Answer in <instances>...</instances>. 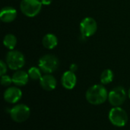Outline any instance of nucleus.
Segmentation results:
<instances>
[{
    "instance_id": "nucleus-12",
    "label": "nucleus",
    "mask_w": 130,
    "mask_h": 130,
    "mask_svg": "<svg viewBox=\"0 0 130 130\" xmlns=\"http://www.w3.org/2000/svg\"><path fill=\"white\" fill-rule=\"evenodd\" d=\"M17 17V11L11 6H5L1 9L0 19L5 23L12 22Z\"/></svg>"
},
{
    "instance_id": "nucleus-18",
    "label": "nucleus",
    "mask_w": 130,
    "mask_h": 130,
    "mask_svg": "<svg viewBox=\"0 0 130 130\" xmlns=\"http://www.w3.org/2000/svg\"><path fill=\"white\" fill-rule=\"evenodd\" d=\"M1 84L3 86V87H9L12 83V77H11L10 76L8 75H6V74H4V75H2L1 76Z\"/></svg>"
},
{
    "instance_id": "nucleus-20",
    "label": "nucleus",
    "mask_w": 130,
    "mask_h": 130,
    "mask_svg": "<svg viewBox=\"0 0 130 130\" xmlns=\"http://www.w3.org/2000/svg\"><path fill=\"white\" fill-rule=\"evenodd\" d=\"M69 70L72 72H75L77 70H78V66L75 64H72L70 65V67H69Z\"/></svg>"
},
{
    "instance_id": "nucleus-2",
    "label": "nucleus",
    "mask_w": 130,
    "mask_h": 130,
    "mask_svg": "<svg viewBox=\"0 0 130 130\" xmlns=\"http://www.w3.org/2000/svg\"><path fill=\"white\" fill-rule=\"evenodd\" d=\"M108 119L112 125L117 127H124L128 123V114L120 107H113L108 113Z\"/></svg>"
},
{
    "instance_id": "nucleus-11",
    "label": "nucleus",
    "mask_w": 130,
    "mask_h": 130,
    "mask_svg": "<svg viewBox=\"0 0 130 130\" xmlns=\"http://www.w3.org/2000/svg\"><path fill=\"white\" fill-rule=\"evenodd\" d=\"M40 84L43 90L46 91H52L56 87L57 81L56 79L52 74H45L40 78Z\"/></svg>"
},
{
    "instance_id": "nucleus-22",
    "label": "nucleus",
    "mask_w": 130,
    "mask_h": 130,
    "mask_svg": "<svg viewBox=\"0 0 130 130\" xmlns=\"http://www.w3.org/2000/svg\"><path fill=\"white\" fill-rule=\"evenodd\" d=\"M128 97H129V98L130 99V88L129 89V91H128Z\"/></svg>"
},
{
    "instance_id": "nucleus-21",
    "label": "nucleus",
    "mask_w": 130,
    "mask_h": 130,
    "mask_svg": "<svg viewBox=\"0 0 130 130\" xmlns=\"http://www.w3.org/2000/svg\"><path fill=\"white\" fill-rule=\"evenodd\" d=\"M52 1L53 0H41V2L43 5H49L52 3Z\"/></svg>"
},
{
    "instance_id": "nucleus-10",
    "label": "nucleus",
    "mask_w": 130,
    "mask_h": 130,
    "mask_svg": "<svg viewBox=\"0 0 130 130\" xmlns=\"http://www.w3.org/2000/svg\"><path fill=\"white\" fill-rule=\"evenodd\" d=\"M61 83L65 89L72 90L77 84V77L75 72H72L70 70L64 72L61 77Z\"/></svg>"
},
{
    "instance_id": "nucleus-6",
    "label": "nucleus",
    "mask_w": 130,
    "mask_h": 130,
    "mask_svg": "<svg viewBox=\"0 0 130 130\" xmlns=\"http://www.w3.org/2000/svg\"><path fill=\"white\" fill-rule=\"evenodd\" d=\"M11 120L15 123H24L30 117V110L25 104H18L13 107L9 111Z\"/></svg>"
},
{
    "instance_id": "nucleus-9",
    "label": "nucleus",
    "mask_w": 130,
    "mask_h": 130,
    "mask_svg": "<svg viewBox=\"0 0 130 130\" xmlns=\"http://www.w3.org/2000/svg\"><path fill=\"white\" fill-rule=\"evenodd\" d=\"M5 101L8 103H16L22 97V91L17 86L16 87H9L4 92L3 95Z\"/></svg>"
},
{
    "instance_id": "nucleus-13",
    "label": "nucleus",
    "mask_w": 130,
    "mask_h": 130,
    "mask_svg": "<svg viewBox=\"0 0 130 130\" xmlns=\"http://www.w3.org/2000/svg\"><path fill=\"white\" fill-rule=\"evenodd\" d=\"M28 73L24 70H18L12 75V81L13 84L17 87H23L25 86L29 80Z\"/></svg>"
},
{
    "instance_id": "nucleus-4",
    "label": "nucleus",
    "mask_w": 130,
    "mask_h": 130,
    "mask_svg": "<svg viewBox=\"0 0 130 130\" xmlns=\"http://www.w3.org/2000/svg\"><path fill=\"white\" fill-rule=\"evenodd\" d=\"M59 65L58 58L53 54H46L41 57L38 62L40 69L44 74H52L56 71Z\"/></svg>"
},
{
    "instance_id": "nucleus-1",
    "label": "nucleus",
    "mask_w": 130,
    "mask_h": 130,
    "mask_svg": "<svg viewBox=\"0 0 130 130\" xmlns=\"http://www.w3.org/2000/svg\"><path fill=\"white\" fill-rule=\"evenodd\" d=\"M108 92L103 84H95L90 87L85 93L87 101L92 105H101L108 100Z\"/></svg>"
},
{
    "instance_id": "nucleus-5",
    "label": "nucleus",
    "mask_w": 130,
    "mask_h": 130,
    "mask_svg": "<svg viewBox=\"0 0 130 130\" xmlns=\"http://www.w3.org/2000/svg\"><path fill=\"white\" fill-rule=\"evenodd\" d=\"M42 2L39 0H21L20 9L21 12L29 18L37 15L42 8Z\"/></svg>"
},
{
    "instance_id": "nucleus-17",
    "label": "nucleus",
    "mask_w": 130,
    "mask_h": 130,
    "mask_svg": "<svg viewBox=\"0 0 130 130\" xmlns=\"http://www.w3.org/2000/svg\"><path fill=\"white\" fill-rule=\"evenodd\" d=\"M41 72L42 70L40 69V67H32L27 71L29 77L33 80H40V78L42 77Z\"/></svg>"
},
{
    "instance_id": "nucleus-3",
    "label": "nucleus",
    "mask_w": 130,
    "mask_h": 130,
    "mask_svg": "<svg viewBox=\"0 0 130 130\" xmlns=\"http://www.w3.org/2000/svg\"><path fill=\"white\" fill-rule=\"evenodd\" d=\"M5 61L8 67L13 70H20L25 64V58L24 54L16 50H10L7 53Z\"/></svg>"
},
{
    "instance_id": "nucleus-14",
    "label": "nucleus",
    "mask_w": 130,
    "mask_h": 130,
    "mask_svg": "<svg viewBox=\"0 0 130 130\" xmlns=\"http://www.w3.org/2000/svg\"><path fill=\"white\" fill-rule=\"evenodd\" d=\"M43 46L46 49H53L58 44L57 37L53 34H46L42 39Z\"/></svg>"
},
{
    "instance_id": "nucleus-16",
    "label": "nucleus",
    "mask_w": 130,
    "mask_h": 130,
    "mask_svg": "<svg viewBox=\"0 0 130 130\" xmlns=\"http://www.w3.org/2000/svg\"><path fill=\"white\" fill-rule=\"evenodd\" d=\"M113 72L110 69H106L101 74V82L103 85L108 84L113 81Z\"/></svg>"
},
{
    "instance_id": "nucleus-15",
    "label": "nucleus",
    "mask_w": 130,
    "mask_h": 130,
    "mask_svg": "<svg viewBox=\"0 0 130 130\" xmlns=\"http://www.w3.org/2000/svg\"><path fill=\"white\" fill-rule=\"evenodd\" d=\"M3 44L8 50H14L17 44V38L12 34H8L3 38Z\"/></svg>"
},
{
    "instance_id": "nucleus-19",
    "label": "nucleus",
    "mask_w": 130,
    "mask_h": 130,
    "mask_svg": "<svg viewBox=\"0 0 130 130\" xmlns=\"http://www.w3.org/2000/svg\"><path fill=\"white\" fill-rule=\"evenodd\" d=\"M7 67H8V65L5 62H4L3 61H0V74H1V76L5 74V73L7 72Z\"/></svg>"
},
{
    "instance_id": "nucleus-7",
    "label": "nucleus",
    "mask_w": 130,
    "mask_h": 130,
    "mask_svg": "<svg viewBox=\"0 0 130 130\" xmlns=\"http://www.w3.org/2000/svg\"><path fill=\"white\" fill-rule=\"evenodd\" d=\"M127 97L124 87L119 86L114 87L108 93V101L113 107H120L124 103Z\"/></svg>"
},
{
    "instance_id": "nucleus-8",
    "label": "nucleus",
    "mask_w": 130,
    "mask_h": 130,
    "mask_svg": "<svg viewBox=\"0 0 130 130\" xmlns=\"http://www.w3.org/2000/svg\"><path fill=\"white\" fill-rule=\"evenodd\" d=\"M98 29L96 21L91 17H86L80 23V31L82 36L85 38L91 37L95 34Z\"/></svg>"
}]
</instances>
